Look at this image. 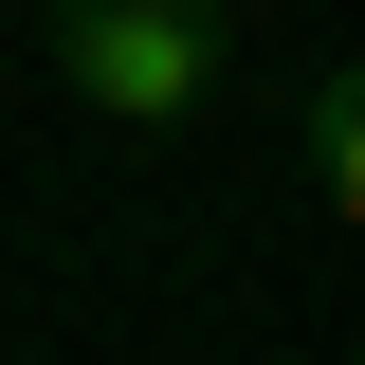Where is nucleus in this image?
Segmentation results:
<instances>
[{
    "mask_svg": "<svg viewBox=\"0 0 365 365\" xmlns=\"http://www.w3.org/2000/svg\"><path fill=\"white\" fill-rule=\"evenodd\" d=\"M220 73H237V37L201 0H55V91L110 110V128H182Z\"/></svg>",
    "mask_w": 365,
    "mask_h": 365,
    "instance_id": "obj_1",
    "label": "nucleus"
},
{
    "mask_svg": "<svg viewBox=\"0 0 365 365\" xmlns=\"http://www.w3.org/2000/svg\"><path fill=\"white\" fill-rule=\"evenodd\" d=\"M311 182H329V220L365 237V55H347V73L311 91Z\"/></svg>",
    "mask_w": 365,
    "mask_h": 365,
    "instance_id": "obj_2",
    "label": "nucleus"
}]
</instances>
